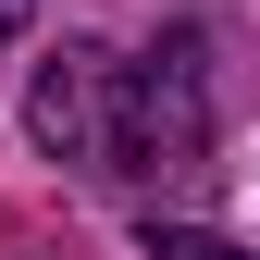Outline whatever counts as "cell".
Returning a JSON list of instances; mask_svg holds the SVG:
<instances>
[{
  "instance_id": "obj_2",
  "label": "cell",
  "mask_w": 260,
  "mask_h": 260,
  "mask_svg": "<svg viewBox=\"0 0 260 260\" xmlns=\"http://www.w3.org/2000/svg\"><path fill=\"white\" fill-rule=\"evenodd\" d=\"M25 124H38L50 161H87L100 174V124H112V50L100 38H62L38 62V87H25Z\"/></svg>"
},
{
  "instance_id": "obj_1",
  "label": "cell",
  "mask_w": 260,
  "mask_h": 260,
  "mask_svg": "<svg viewBox=\"0 0 260 260\" xmlns=\"http://www.w3.org/2000/svg\"><path fill=\"white\" fill-rule=\"evenodd\" d=\"M199 161H211V100H199V62H186V50L112 62V124H100V174L149 186V174H199Z\"/></svg>"
},
{
  "instance_id": "obj_3",
  "label": "cell",
  "mask_w": 260,
  "mask_h": 260,
  "mask_svg": "<svg viewBox=\"0 0 260 260\" xmlns=\"http://www.w3.org/2000/svg\"><path fill=\"white\" fill-rule=\"evenodd\" d=\"M149 260H260V248L211 236V223H161V236H149Z\"/></svg>"
},
{
  "instance_id": "obj_4",
  "label": "cell",
  "mask_w": 260,
  "mask_h": 260,
  "mask_svg": "<svg viewBox=\"0 0 260 260\" xmlns=\"http://www.w3.org/2000/svg\"><path fill=\"white\" fill-rule=\"evenodd\" d=\"M13 13H25V0H0V25H13Z\"/></svg>"
}]
</instances>
